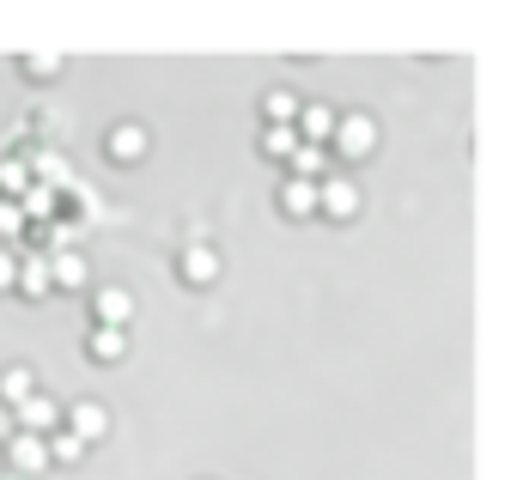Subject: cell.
Instances as JSON below:
<instances>
[{
    "label": "cell",
    "mask_w": 517,
    "mask_h": 480,
    "mask_svg": "<svg viewBox=\"0 0 517 480\" xmlns=\"http://www.w3.org/2000/svg\"><path fill=\"white\" fill-rule=\"evenodd\" d=\"M329 146L341 152V158H365V152H372L378 146V122L372 116H335V134H329Z\"/></svg>",
    "instance_id": "obj_1"
},
{
    "label": "cell",
    "mask_w": 517,
    "mask_h": 480,
    "mask_svg": "<svg viewBox=\"0 0 517 480\" xmlns=\"http://www.w3.org/2000/svg\"><path fill=\"white\" fill-rule=\"evenodd\" d=\"M317 213L353 219V213H359V183H353V177H317Z\"/></svg>",
    "instance_id": "obj_2"
},
{
    "label": "cell",
    "mask_w": 517,
    "mask_h": 480,
    "mask_svg": "<svg viewBox=\"0 0 517 480\" xmlns=\"http://www.w3.org/2000/svg\"><path fill=\"white\" fill-rule=\"evenodd\" d=\"M219 268H226V262H219V250L201 244V237H195V244H183V256H177V274H183L189 286H213Z\"/></svg>",
    "instance_id": "obj_3"
},
{
    "label": "cell",
    "mask_w": 517,
    "mask_h": 480,
    "mask_svg": "<svg viewBox=\"0 0 517 480\" xmlns=\"http://www.w3.org/2000/svg\"><path fill=\"white\" fill-rule=\"evenodd\" d=\"M92 316H98L104 329H128V323H134V292H128V286H98Z\"/></svg>",
    "instance_id": "obj_4"
},
{
    "label": "cell",
    "mask_w": 517,
    "mask_h": 480,
    "mask_svg": "<svg viewBox=\"0 0 517 480\" xmlns=\"http://www.w3.org/2000/svg\"><path fill=\"white\" fill-rule=\"evenodd\" d=\"M7 462H13L7 474H43V468H49V444H43L37 432H13V438H7Z\"/></svg>",
    "instance_id": "obj_5"
},
{
    "label": "cell",
    "mask_w": 517,
    "mask_h": 480,
    "mask_svg": "<svg viewBox=\"0 0 517 480\" xmlns=\"http://www.w3.org/2000/svg\"><path fill=\"white\" fill-rule=\"evenodd\" d=\"M55 420H61V408L49 402V395H25V402L13 408V426H19V432H37V438L55 432Z\"/></svg>",
    "instance_id": "obj_6"
},
{
    "label": "cell",
    "mask_w": 517,
    "mask_h": 480,
    "mask_svg": "<svg viewBox=\"0 0 517 480\" xmlns=\"http://www.w3.org/2000/svg\"><path fill=\"white\" fill-rule=\"evenodd\" d=\"M280 213L286 219H311L317 213V183L311 177H286L280 183Z\"/></svg>",
    "instance_id": "obj_7"
},
{
    "label": "cell",
    "mask_w": 517,
    "mask_h": 480,
    "mask_svg": "<svg viewBox=\"0 0 517 480\" xmlns=\"http://www.w3.org/2000/svg\"><path fill=\"white\" fill-rule=\"evenodd\" d=\"M13 286H19L25 298H43V292H55V280H49V256H43V250L19 256V274H13Z\"/></svg>",
    "instance_id": "obj_8"
},
{
    "label": "cell",
    "mask_w": 517,
    "mask_h": 480,
    "mask_svg": "<svg viewBox=\"0 0 517 480\" xmlns=\"http://www.w3.org/2000/svg\"><path fill=\"white\" fill-rule=\"evenodd\" d=\"M67 432L80 438V444H92V438H104V432H110V414H104L98 402H73V414H67Z\"/></svg>",
    "instance_id": "obj_9"
},
{
    "label": "cell",
    "mask_w": 517,
    "mask_h": 480,
    "mask_svg": "<svg viewBox=\"0 0 517 480\" xmlns=\"http://www.w3.org/2000/svg\"><path fill=\"white\" fill-rule=\"evenodd\" d=\"M104 152L116 158V165H128V158H140V152H146V128H140V122H116V128H110V140H104Z\"/></svg>",
    "instance_id": "obj_10"
},
{
    "label": "cell",
    "mask_w": 517,
    "mask_h": 480,
    "mask_svg": "<svg viewBox=\"0 0 517 480\" xmlns=\"http://www.w3.org/2000/svg\"><path fill=\"white\" fill-rule=\"evenodd\" d=\"M49 280H55V286H86L92 268H86L80 250H55V256H49Z\"/></svg>",
    "instance_id": "obj_11"
},
{
    "label": "cell",
    "mask_w": 517,
    "mask_h": 480,
    "mask_svg": "<svg viewBox=\"0 0 517 480\" xmlns=\"http://www.w3.org/2000/svg\"><path fill=\"white\" fill-rule=\"evenodd\" d=\"M86 353H92L98 365H116V359L128 353V329H104V323H98V329L86 335Z\"/></svg>",
    "instance_id": "obj_12"
},
{
    "label": "cell",
    "mask_w": 517,
    "mask_h": 480,
    "mask_svg": "<svg viewBox=\"0 0 517 480\" xmlns=\"http://www.w3.org/2000/svg\"><path fill=\"white\" fill-rule=\"evenodd\" d=\"M25 395H37V371H31V365H13V371H0V408H19Z\"/></svg>",
    "instance_id": "obj_13"
},
{
    "label": "cell",
    "mask_w": 517,
    "mask_h": 480,
    "mask_svg": "<svg viewBox=\"0 0 517 480\" xmlns=\"http://www.w3.org/2000/svg\"><path fill=\"white\" fill-rule=\"evenodd\" d=\"M31 189V171H25V152H13V158H0V201H19Z\"/></svg>",
    "instance_id": "obj_14"
},
{
    "label": "cell",
    "mask_w": 517,
    "mask_h": 480,
    "mask_svg": "<svg viewBox=\"0 0 517 480\" xmlns=\"http://www.w3.org/2000/svg\"><path fill=\"white\" fill-rule=\"evenodd\" d=\"M19 67H25L31 79H55V73L67 67V55H61V49H25V55H19Z\"/></svg>",
    "instance_id": "obj_15"
},
{
    "label": "cell",
    "mask_w": 517,
    "mask_h": 480,
    "mask_svg": "<svg viewBox=\"0 0 517 480\" xmlns=\"http://www.w3.org/2000/svg\"><path fill=\"white\" fill-rule=\"evenodd\" d=\"M262 116H268V128H280V122L292 128V116H299V98L274 86V92H262Z\"/></svg>",
    "instance_id": "obj_16"
},
{
    "label": "cell",
    "mask_w": 517,
    "mask_h": 480,
    "mask_svg": "<svg viewBox=\"0 0 517 480\" xmlns=\"http://www.w3.org/2000/svg\"><path fill=\"white\" fill-rule=\"evenodd\" d=\"M286 165H292V177H311V183H317V177H323V146H305V140H299Z\"/></svg>",
    "instance_id": "obj_17"
},
{
    "label": "cell",
    "mask_w": 517,
    "mask_h": 480,
    "mask_svg": "<svg viewBox=\"0 0 517 480\" xmlns=\"http://www.w3.org/2000/svg\"><path fill=\"white\" fill-rule=\"evenodd\" d=\"M292 146H299V134H292V128H286V122H280V128H268V134H262V152H268V158H292Z\"/></svg>",
    "instance_id": "obj_18"
},
{
    "label": "cell",
    "mask_w": 517,
    "mask_h": 480,
    "mask_svg": "<svg viewBox=\"0 0 517 480\" xmlns=\"http://www.w3.org/2000/svg\"><path fill=\"white\" fill-rule=\"evenodd\" d=\"M43 444H49V462H80V450H86L73 432H55V438H43Z\"/></svg>",
    "instance_id": "obj_19"
},
{
    "label": "cell",
    "mask_w": 517,
    "mask_h": 480,
    "mask_svg": "<svg viewBox=\"0 0 517 480\" xmlns=\"http://www.w3.org/2000/svg\"><path fill=\"white\" fill-rule=\"evenodd\" d=\"M25 231V213H19V201H0V237H19Z\"/></svg>",
    "instance_id": "obj_20"
},
{
    "label": "cell",
    "mask_w": 517,
    "mask_h": 480,
    "mask_svg": "<svg viewBox=\"0 0 517 480\" xmlns=\"http://www.w3.org/2000/svg\"><path fill=\"white\" fill-rule=\"evenodd\" d=\"M13 274H19V256H13L7 244H0V286H13Z\"/></svg>",
    "instance_id": "obj_21"
},
{
    "label": "cell",
    "mask_w": 517,
    "mask_h": 480,
    "mask_svg": "<svg viewBox=\"0 0 517 480\" xmlns=\"http://www.w3.org/2000/svg\"><path fill=\"white\" fill-rule=\"evenodd\" d=\"M19 426H13V408H0V438H13Z\"/></svg>",
    "instance_id": "obj_22"
}]
</instances>
